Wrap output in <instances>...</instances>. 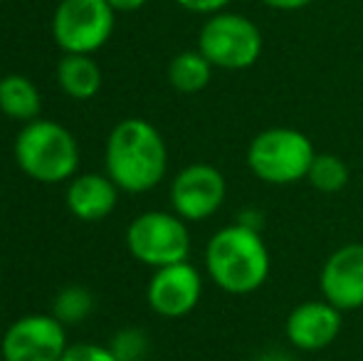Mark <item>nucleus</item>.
I'll use <instances>...</instances> for the list:
<instances>
[{
  "label": "nucleus",
  "instance_id": "1",
  "mask_svg": "<svg viewBox=\"0 0 363 361\" xmlns=\"http://www.w3.org/2000/svg\"><path fill=\"white\" fill-rule=\"evenodd\" d=\"M106 176L119 191L146 193L163 181L168 149L161 131L146 119H124L111 129L104 151Z\"/></svg>",
  "mask_w": 363,
  "mask_h": 361
},
{
  "label": "nucleus",
  "instance_id": "2",
  "mask_svg": "<svg viewBox=\"0 0 363 361\" xmlns=\"http://www.w3.org/2000/svg\"><path fill=\"white\" fill-rule=\"evenodd\" d=\"M206 270L228 294H250L269 277V250L262 235L245 223L220 228L208 240Z\"/></svg>",
  "mask_w": 363,
  "mask_h": 361
},
{
  "label": "nucleus",
  "instance_id": "3",
  "mask_svg": "<svg viewBox=\"0 0 363 361\" xmlns=\"http://www.w3.org/2000/svg\"><path fill=\"white\" fill-rule=\"evenodd\" d=\"M15 161L20 171L40 183L74 179L79 166V146L69 129L50 119H35L20 129L15 139Z\"/></svg>",
  "mask_w": 363,
  "mask_h": 361
},
{
  "label": "nucleus",
  "instance_id": "4",
  "mask_svg": "<svg viewBox=\"0 0 363 361\" xmlns=\"http://www.w3.org/2000/svg\"><path fill=\"white\" fill-rule=\"evenodd\" d=\"M314 156L316 151L309 136L289 126L259 131L247 146L250 171L269 186H291L306 179Z\"/></svg>",
  "mask_w": 363,
  "mask_h": 361
},
{
  "label": "nucleus",
  "instance_id": "5",
  "mask_svg": "<svg viewBox=\"0 0 363 361\" xmlns=\"http://www.w3.org/2000/svg\"><path fill=\"white\" fill-rule=\"evenodd\" d=\"M198 50L213 67L247 70L262 55V30L238 13H216L198 35Z\"/></svg>",
  "mask_w": 363,
  "mask_h": 361
},
{
  "label": "nucleus",
  "instance_id": "6",
  "mask_svg": "<svg viewBox=\"0 0 363 361\" xmlns=\"http://www.w3.org/2000/svg\"><path fill=\"white\" fill-rule=\"evenodd\" d=\"M126 248L139 262L158 270L188 260L191 233L186 221L176 213L148 211L126 228Z\"/></svg>",
  "mask_w": 363,
  "mask_h": 361
},
{
  "label": "nucleus",
  "instance_id": "7",
  "mask_svg": "<svg viewBox=\"0 0 363 361\" xmlns=\"http://www.w3.org/2000/svg\"><path fill=\"white\" fill-rule=\"evenodd\" d=\"M116 10L106 0H62L55 10V43L69 55H94L114 35Z\"/></svg>",
  "mask_w": 363,
  "mask_h": 361
},
{
  "label": "nucleus",
  "instance_id": "8",
  "mask_svg": "<svg viewBox=\"0 0 363 361\" xmlns=\"http://www.w3.org/2000/svg\"><path fill=\"white\" fill-rule=\"evenodd\" d=\"M67 332L55 314H25L3 334L0 359L5 361H60L67 352Z\"/></svg>",
  "mask_w": 363,
  "mask_h": 361
},
{
  "label": "nucleus",
  "instance_id": "9",
  "mask_svg": "<svg viewBox=\"0 0 363 361\" xmlns=\"http://www.w3.org/2000/svg\"><path fill=\"white\" fill-rule=\"evenodd\" d=\"M225 193H228V183L216 166L191 164L171 183L173 213L191 223L206 221L220 211Z\"/></svg>",
  "mask_w": 363,
  "mask_h": 361
},
{
  "label": "nucleus",
  "instance_id": "10",
  "mask_svg": "<svg viewBox=\"0 0 363 361\" xmlns=\"http://www.w3.org/2000/svg\"><path fill=\"white\" fill-rule=\"evenodd\" d=\"M203 294L201 272L191 262L158 267L146 287L148 307L166 319H178L198 307Z\"/></svg>",
  "mask_w": 363,
  "mask_h": 361
},
{
  "label": "nucleus",
  "instance_id": "11",
  "mask_svg": "<svg viewBox=\"0 0 363 361\" xmlns=\"http://www.w3.org/2000/svg\"><path fill=\"white\" fill-rule=\"evenodd\" d=\"M319 289L326 302L341 312L363 307V243L341 245L326 257Z\"/></svg>",
  "mask_w": 363,
  "mask_h": 361
},
{
  "label": "nucleus",
  "instance_id": "12",
  "mask_svg": "<svg viewBox=\"0 0 363 361\" xmlns=\"http://www.w3.org/2000/svg\"><path fill=\"white\" fill-rule=\"evenodd\" d=\"M341 309H336L326 299H311V302L296 304L289 312L284 332L291 347L301 352H319L336 342L341 334Z\"/></svg>",
  "mask_w": 363,
  "mask_h": 361
},
{
  "label": "nucleus",
  "instance_id": "13",
  "mask_svg": "<svg viewBox=\"0 0 363 361\" xmlns=\"http://www.w3.org/2000/svg\"><path fill=\"white\" fill-rule=\"evenodd\" d=\"M119 201V188L109 176L82 174L67 186V208L74 218L84 223L104 221Z\"/></svg>",
  "mask_w": 363,
  "mask_h": 361
},
{
  "label": "nucleus",
  "instance_id": "14",
  "mask_svg": "<svg viewBox=\"0 0 363 361\" xmlns=\"http://www.w3.org/2000/svg\"><path fill=\"white\" fill-rule=\"evenodd\" d=\"M57 82L67 96L86 101L101 89V70L91 55L65 52V57L57 62Z\"/></svg>",
  "mask_w": 363,
  "mask_h": 361
},
{
  "label": "nucleus",
  "instance_id": "15",
  "mask_svg": "<svg viewBox=\"0 0 363 361\" xmlns=\"http://www.w3.org/2000/svg\"><path fill=\"white\" fill-rule=\"evenodd\" d=\"M40 91L33 79L25 74H5L0 79V111L15 121H35L40 119Z\"/></svg>",
  "mask_w": 363,
  "mask_h": 361
},
{
  "label": "nucleus",
  "instance_id": "16",
  "mask_svg": "<svg viewBox=\"0 0 363 361\" xmlns=\"http://www.w3.org/2000/svg\"><path fill=\"white\" fill-rule=\"evenodd\" d=\"M213 77V65L206 60L201 50L178 52L168 65V82L181 94H196L208 87Z\"/></svg>",
  "mask_w": 363,
  "mask_h": 361
},
{
  "label": "nucleus",
  "instance_id": "17",
  "mask_svg": "<svg viewBox=\"0 0 363 361\" xmlns=\"http://www.w3.org/2000/svg\"><path fill=\"white\" fill-rule=\"evenodd\" d=\"M306 181L321 193H339L349 183V166L336 154H316L309 166Z\"/></svg>",
  "mask_w": 363,
  "mask_h": 361
},
{
  "label": "nucleus",
  "instance_id": "18",
  "mask_svg": "<svg viewBox=\"0 0 363 361\" xmlns=\"http://www.w3.org/2000/svg\"><path fill=\"white\" fill-rule=\"evenodd\" d=\"M91 312H94V294L82 284H69V287L60 289L52 302L55 319H60L65 327L82 324Z\"/></svg>",
  "mask_w": 363,
  "mask_h": 361
},
{
  "label": "nucleus",
  "instance_id": "19",
  "mask_svg": "<svg viewBox=\"0 0 363 361\" xmlns=\"http://www.w3.org/2000/svg\"><path fill=\"white\" fill-rule=\"evenodd\" d=\"M109 349L116 357V361H144L148 352V339L141 329L129 327L114 334Z\"/></svg>",
  "mask_w": 363,
  "mask_h": 361
},
{
  "label": "nucleus",
  "instance_id": "20",
  "mask_svg": "<svg viewBox=\"0 0 363 361\" xmlns=\"http://www.w3.org/2000/svg\"><path fill=\"white\" fill-rule=\"evenodd\" d=\"M60 361H116L109 347H99V344H74L67 347L65 357Z\"/></svg>",
  "mask_w": 363,
  "mask_h": 361
},
{
  "label": "nucleus",
  "instance_id": "21",
  "mask_svg": "<svg viewBox=\"0 0 363 361\" xmlns=\"http://www.w3.org/2000/svg\"><path fill=\"white\" fill-rule=\"evenodd\" d=\"M183 10L188 13H198V15H216L223 13L233 0H176Z\"/></svg>",
  "mask_w": 363,
  "mask_h": 361
},
{
  "label": "nucleus",
  "instance_id": "22",
  "mask_svg": "<svg viewBox=\"0 0 363 361\" xmlns=\"http://www.w3.org/2000/svg\"><path fill=\"white\" fill-rule=\"evenodd\" d=\"M267 8L272 10H282V13H294V10H301L306 5H311L314 0H262Z\"/></svg>",
  "mask_w": 363,
  "mask_h": 361
},
{
  "label": "nucleus",
  "instance_id": "23",
  "mask_svg": "<svg viewBox=\"0 0 363 361\" xmlns=\"http://www.w3.org/2000/svg\"><path fill=\"white\" fill-rule=\"evenodd\" d=\"M116 13H134V10L144 8L148 0H106Z\"/></svg>",
  "mask_w": 363,
  "mask_h": 361
},
{
  "label": "nucleus",
  "instance_id": "24",
  "mask_svg": "<svg viewBox=\"0 0 363 361\" xmlns=\"http://www.w3.org/2000/svg\"><path fill=\"white\" fill-rule=\"evenodd\" d=\"M257 361H294V359L287 357V354H282V352H267V354H262Z\"/></svg>",
  "mask_w": 363,
  "mask_h": 361
},
{
  "label": "nucleus",
  "instance_id": "25",
  "mask_svg": "<svg viewBox=\"0 0 363 361\" xmlns=\"http://www.w3.org/2000/svg\"><path fill=\"white\" fill-rule=\"evenodd\" d=\"M0 361H5V359H0Z\"/></svg>",
  "mask_w": 363,
  "mask_h": 361
}]
</instances>
